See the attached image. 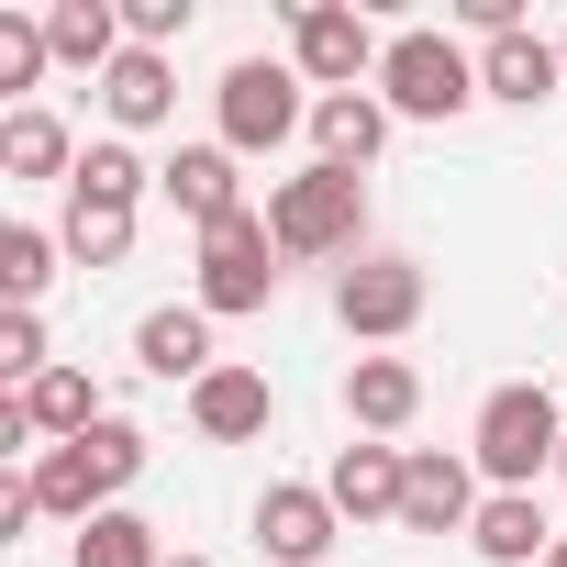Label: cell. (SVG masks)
Instances as JSON below:
<instances>
[{
  "label": "cell",
  "instance_id": "6da1fadb",
  "mask_svg": "<svg viewBox=\"0 0 567 567\" xmlns=\"http://www.w3.org/2000/svg\"><path fill=\"white\" fill-rule=\"evenodd\" d=\"M467 456H478V478H489V489H534V478L567 456L556 390H545V379H501V390L478 401V423H467Z\"/></svg>",
  "mask_w": 567,
  "mask_h": 567
},
{
  "label": "cell",
  "instance_id": "7a4b0ae2",
  "mask_svg": "<svg viewBox=\"0 0 567 567\" xmlns=\"http://www.w3.org/2000/svg\"><path fill=\"white\" fill-rule=\"evenodd\" d=\"M23 478H34V501H45L56 523H101V512H123V489L145 478V434L112 412L101 434H79V445H45Z\"/></svg>",
  "mask_w": 567,
  "mask_h": 567
},
{
  "label": "cell",
  "instance_id": "3957f363",
  "mask_svg": "<svg viewBox=\"0 0 567 567\" xmlns=\"http://www.w3.org/2000/svg\"><path fill=\"white\" fill-rule=\"evenodd\" d=\"M267 234H278V256H290V267H312V256H357V234H368V178L312 156L301 178L267 189Z\"/></svg>",
  "mask_w": 567,
  "mask_h": 567
},
{
  "label": "cell",
  "instance_id": "277c9868",
  "mask_svg": "<svg viewBox=\"0 0 567 567\" xmlns=\"http://www.w3.org/2000/svg\"><path fill=\"white\" fill-rule=\"evenodd\" d=\"M379 101H390V123H456V112L478 101V56H467L456 34L412 23V34H390V56H379Z\"/></svg>",
  "mask_w": 567,
  "mask_h": 567
},
{
  "label": "cell",
  "instance_id": "5b68a950",
  "mask_svg": "<svg viewBox=\"0 0 567 567\" xmlns=\"http://www.w3.org/2000/svg\"><path fill=\"white\" fill-rule=\"evenodd\" d=\"M212 112H223V145H234V156H267V145L312 134V79H301L290 56H234L223 90H212Z\"/></svg>",
  "mask_w": 567,
  "mask_h": 567
},
{
  "label": "cell",
  "instance_id": "8992f818",
  "mask_svg": "<svg viewBox=\"0 0 567 567\" xmlns=\"http://www.w3.org/2000/svg\"><path fill=\"white\" fill-rule=\"evenodd\" d=\"M278 234H267V212H234L223 234H200V278H189V301L212 312V323H234V312H267L278 301Z\"/></svg>",
  "mask_w": 567,
  "mask_h": 567
},
{
  "label": "cell",
  "instance_id": "52a82bcc",
  "mask_svg": "<svg viewBox=\"0 0 567 567\" xmlns=\"http://www.w3.org/2000/svg\"><path fill=\"white\" fill-rule=\"evenodd\" d=\"M379 34H368V12H346V0H290V68L312 79V101H334V90H379Z\"/></svg>",
  "mask_w": 567,
  "mask_h": 567
},
{
  "label": "cell",
  "instance_id": "ba28073f",
  "mask_svg": "<svg viewBox=\"0 0 567 567\" xmlns=\"http://www.w3.org/2000/svg\"><path fill=\"white\" fill-rule=\"evenodd\" d=\"M334 323H346L357 346H401V334L423 323V267H412V256H357V267L334 278Z\"/></svg>",
  "mask_w": 567,
  "mask_h": 567
},
{
  "label": "cell",
  "instance_id": "9c48e42d",
  "mask_svg": "<svg viewBox=\"0 0 567 567\" xmlns=\"http://www.w3.org/2000/svg\"><path fill=\"white\" fill-rule=\"evenodd\" d=\"M334 534H346V512H334L323 478H267V489H256V545H267V567H334Z\"/></svg>",
  "mask_w": 567,
  "mask_h": 567
},
{
  "label": "cell",
  "instance_id": "30bf717a",
  "mask_svg": "<svg viewBox=\"0 0 567 567\" xmlns=\"http://www.w3.org/2000/svg\"><path fill=\"white\" fill-rule=\"evenodd\" d=\"M478 456L456 445H412V478H401V534H467L478 523Z\"/></svg>",
  "mask_w": 567,
  "mask_h": 567
},
{
  "label": "cell",
  "instance_id": "8fae6325",
  "mask_svg": "<svg viewBox=\"0 0 567 567\" xmlns=\"http://www.w3.org/2000/svg\"><path fill=\"white\" fill-rule=\"evenodd\" d=\"M156 189H167V212L189 223V234H223L234 212H245V178H234V145L212 134V145H178L167 167H156Z\"/></svg>",
  "mask_w": 567,
  "mask_h": 567
},
{
  "label": "cell",
  "instance_id": "7c38bea8",
  "mask_svg": "<svg viewBox=\"0 0 567 567\" xmlns=\"http://www.w3.org/2000/svg\"><path fill=\"white\" fill-rule=\"evenodd\" d=\"M401 478H412V445H379V434H357V445L323 467V489H334L346 523H401Z\"/></svg>",
  "mask_w": 567,
  "mask_h": 567
},
{
  "label": "cell",
  "instance_id": "4fadbf2b",
  "mask_svg": "<svg viewBox=\"0 0 567 567\" xmlns=\"http://www.w3.org/2000/svg\"><path fill=\"white\" fill-rule=\"evenodd\" d=\"M90 90H101V112H112V134H123V145H134V134H156V123L178 112V68H167L156 45H123V56H112V79H90Z\"/></svg>",
  "mask_w": 567,
  "mask_h": 567
},
{
  "label": "cell",
  "instance_id": "5bb4252c",
  "mask_svg": "<svg viewBox=\"0 0 567 567\" xmlns=\"http://www.w3.org/2000/svg\"><path fill=\"white\" fill-rule=\"evenodd\" d=\"M567 90V56L523 23V34H501V45H478V101H512V112H534V101H556Z\"/></svg>",
  "mask_w": 567,
  "mask_h": 567
},
{
  "label": "cell",
  "instance_id": "9a60e30c",
  "mask_svg": "<svg viewBox=\"0 0 567 567\" xmlns=\"http://www.w3.org/2000/svg\"><path fill=\"white\" fill-rule=\"evenodd\" d=\"M134 368H145V379H178V390H200V379L223 368V357H212V312H200V301H178V312H145V323H134Z\"/></svg>",
  "mask_w": 567,
  "mask_h": 567
},
{
  "label": "cell",
  "instance_id": "2e32d148",
  "mask_svg": "<svg viewBox=\"0 0 567 567\" xmlns=\"http://www.w3.org/2000/svg\"><path fill=\"white\" fill-rule=\"evenodd\" d=\"M412 412H423V368H412V357H357V368H346V423H357V434L390 445Z\"/></svg>",
  "mask_w": 567,
  "mask_h": 567
},
{
  "label": "cell",
  "instance_id": "e0dca14e",
  "mask_svg": "<svg viewBox=\"0 0 567 567\" xmlns=\"http://www.w3.org/2000/svg\"><path fill=\"white\" fill-rule=\"evenodd\" d=\"M267 412H278V390H267L256 368H212V379L189 390V423H200V445H256V434H267Z\"/></svg>",
  "mask_w": 567,
  "mask_h": 567
},
{
  "label": "cell",
  "instance_id": "ac0fdd59",
  "mask_svg": "<svg viewBox=\"0 0 567 567\" xmlns=\"http://www.w3.org/2000/svg\"><path fill=\"white\" fill-rule=\"evenodd\" d=\"M312 145H323V167H379V145H390V101L379 90H334V101H312Z\"/></svg>",
  "mask_w": 567,
  "mask_h": 567
},
{
  "label": "cell",
  "instance_id": "d6986e66",
  "mask_svg": "<svg viewBox=\"0 0 567 567\" xmlns=\"http://www.w3.org/2000/svg\"><path fill=\"white\" fill-rule=\"evenodd\" d=\"M467 545H478L489 567H545L556 523H545V501H534V489H489V501H478V523H467Z\"/></svg>",
  "mask_w": 567,
  "mask_h": 567
},
{
  "label": "cell",
  "instance_id": "ffe728a7",
  "mask_svg": "<svg viewBox=\"0 0 567 567\" xmlns=\"http://www.w3.org/2000/svg\"><path fill=\"white\" fill-rule=\"evenodd\" d=\"M12 401L34 412V434H45V445H79V434H101V423H112V401H101V379H90V368H45V379H34V390H12Z\"/></svg>",
  "mask_w": 567,
  "mask_h": 567
},
{
  "label": "cell",
  "instance_id": "44dd1931",
  "mask_svg": "<svg viewBox=\"0 0 567 567\" xmlns=\"http://www.w3.org/2000/svg\"><path fill=\"white\" fill-rule=\"evenodd\" d=\"M45 45H56V68L112 79V56H123V0H56V12H45Z\"/></svg>",
  "mask_w": 567,
  "mask_h": 567
},
{
  "label": "cell",
  "instance_id": "7402d4cb",
  "mask_svg": "<svg viewBox=\"0 0 567 567\" xmlns=\"http://www.w3.org/2000/svg\"><path fill=\"white\" fill-rule=\"evenodd\" d=\"M0 178H79V145H68V123L56 112H0Z\"/></svg>",
  "mask_w": 567,
  "mask_h": 567
},
{
  "label": "cell",
  "instance_id": "603a6c76",
  "mask_svg": "<svg viewBox=\"0 0 567 567\" xmlns=\"http://www.w3.org/2000/svg\"><path fill=\"white\" fill-rule=\"evenodd\" d=\"M145 178H156V167H145V156L123 145V134H101V145H79V178H68V200H101V212H134V200H145Z\"/></svg>",
  "mask_w": 567,
  "mask_h": 567
},
{
  "label": "cell",
  "instance_id": "cb8c5ba5",
  "mask_svg": "<svg viewBox=\"0 0 567 567\" xmlns=\"http://www.w3.org/2000/svg\"><path fill=\"white\" fill-rule=\"evenodd\" d=\"M56 234H34V223H0V301H12V312H34L45 301V278H56Z\"/></svg>",
  "mask_w": 567,
  "mask_h": 567
},
{
  "label": "cell",
  "instance_id": "d4e9b609",
  "mask_svg": "<svg viewBox=\"0 0 567 567\" xmlns=\"http://www.w3.org/2000/svg\"><path fill=\"white\" fill-rule=\"evenodd\" d=\"M68 567H167V545H156L145 512H101V523H79V556Z\"/></svg>",
  "mask_w": 567,
  "mask_h": 567
},
{
  "label": "cell",
  "instance_id": "484cf974",
  "mask_svg": "<svg viewBox=\"0 0 567 567\" xmlns=\"http://www.w3.org/2000/svg\"><path fill=\"white\" fill-rule=\"evenodd\" d=\"M56 245H68L79 267H123V256H134V212H101V200H68Z\"/></svg>",
  "mask_w": 567,
  "mask_h": 567
},
{
  "label": "cell",
  "instance_id": "4316f807",
  "mask_svg": "<svg viewBox=\"0 0 567 567\" xmlns=\"http://www.w3.org/2000/svg\"><path fill=\"white\" fill-rule=\"evenodd\" d=\"M56 68V45H45V12H0V90H12V112H23V90Z\"/></svg>",
  "mask_w": 567,
  "mask_h": 567
},
{
  "label": "cell",
  "instance_id": "83f0119b",
  "mask_svg": "<svg viewBox=\"0 0 567 567\" xmlns=\"http://www.w3.org/2000/svg\"><path fill=\"white\" fill-rule=\"evenodd\" d=\"M56 357H45V323L34 312H0V390H34Z\"/></svg>",
  "mask_w": 567,
  "mask_h": 567
},
{
  "label": "cell",
  "instance_id": "f1b7e54d",
  "mask_svg": "<svg viewBox=\"0 0 567 567\" xmlns=\"http://www.w3.org/2000/svg\"><path fill=\"white\" fill-rule=\"evenodd\" d=\"M178 34H189V0H123V45H156L167 56Z\"/></svg>",
  "mask_w": 567,
  "mask_h": 567
},
{
  "label": "cell",
  "instance_id": "f546056e",
  "mask_svg": "<svg viewBox=\"0 0 567 567\" xmlns=\"http://www.w3.org/2000/svg\"><path fill=\"white\" fill-rule=\"evenodd\" d=\"M45 523V501H34V478H0V545H23Z\"/></svg>",
  "mask_w": 567,
  "mask_h": 567
},
{
  "label": "cell",
  "instance_id": "4dcf8cb0",
  "mask_svg": "<svg viewBox=\"0 0 567 567\" xmlns=\"http://www.w3.org/2000/svg\"><path fill=\"white\" fill-rule=\"evenodd\" d=\"M545 567H567V534H556V545H545Z\"/></svg>",
  "mask_w": 567,
  "mask_h": 567
},
{
  "label": "cell",
  "instance_id": "1f68e13d",
  "mask_svg": "<svg viewBox=\"0 0 567 567\" xmlns=\"http://www.w3.org/2000/svg\"><path fill=\"white\" fill-rule=\"evenodd\" d=\"M167 567H212V556H167Z\"/></svg>",
  "mask_w": 567,
  "mask_h": 567
},
{
  "label": "cell",
  "instance_id": "d6a6232c",
  "mask_svg": "<svg viewBox=\"0 0 567 567\" xmlns=\"http://www.w3.org/2000/svg\"><path fill=\"white\" fill-rule=\"evenodd\" d=\"M556 56H567V34H556Z\"/></svg>",
  "mask_w": 567,
  "mask_h": 567
},
{
  "label": "cell",
  "instance_id": "836d02e7",
  "mask_svg": "<svg viewBox=\"0 0 567 567\" xmlns=\"http://www.w3.org/2000/svg\"><path fill=\"white\" fill-rule=\"evenodd\" d=\"M556 478H567V456H556Z\"/></svg>",
  "mask_w": 567,
  "mask_h": 567
}]
</instances>
